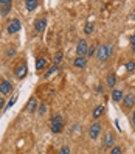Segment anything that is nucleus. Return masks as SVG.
<instances>
[{
  "mask_svg": "<svg viewBox=\"0 0 135 154\" xmlns=\"http://www.w3.org/2000/svg\"><path fill=\"white\" fill-rule=\"evenodd\" d=\"M112 51H113V45H112V44H103V45H100V47H98L95 56L100 59L101 62H104V61H107V59L110 58Z\"/></svg>",
  "mask_w": 135,
  "mask_h": 154,
  "instance_id": "f257e3e1",
  "label": "nucleus"
},
{
  "mask_svg": "<svg viewBox=\"0 0 135 154\" xmlns=\"http://www.w3.org/2000/svg\"><path fill=\"white\" fill-rule=\"evenodd\" d=\"M62 128H64V119L61 115H53L50 119V131L55 134H59Z\"/></svg>",
  "mask_w": 135,
  "mask_h": 154,
  "instance_id": "f03ea898",
  "label": "nucleus"
},
{
  "mask_svg": "<svg viewBox=\"0 0 135 154\" xmlns=\"http://www.w3.org/2000/svg\"><path fill=\"white\" fill-rule=\"evenodd\" d=\"M101 131H103L101 123H100V122H93L92 125H90V128H88L90 139H92V140H98V137L101 135Z\"/></svg>",
  "mask_w": 135,
  "mask_h": 154,
  "instance_id": "7ed1b4c3",
  "label": "nucleus"
},
{
  "mask_svg": "<svg viewBox=\"0 0 135 154\" xmlns=\"http://www.w3.org/2000/svg\"><path fill=\"white\" fill-rule=\"evenodd\" d=\"M88 53V42L86 39H81L76 45V55L78 58H86Z\"/></svg>",
  "mask_w": 135,
  "mask_h": 154,
  "instance_id": "20e7f679",
  "label": "nucleus"
},
{
  "mask_svg": "<svg viewBox=\"0 0 135 154\" xmlns=\"http://www.w3.org/2000/svg\"><path fill=\"white\" fill-rule=\"evenodd\" d=\"M11 92H13L11 81H8V79H2V81H0V94H2V95H10Z\"/></svg>",
  "mask_w": 135,
  "mask_h": 154,
  "instance_id": "39448f33",
  "label": "nucleus"
},
{
  "mask_svg": "<svg viewBox=\"0 0 135 154\" xmlns=\"http://www.w3.org/2000/svg\"><path fill=\"white\" fill-rule=\"evenodd\" d=\"M103 143H104V146L106 148H113V143H115V134L112 131H106L104 134V137H103Z\"/></svg>",
  "mask_w": 135,
  "mask_h": 154,
  "instance_id": "423d86ee",
  "label": "nucleus"
},
{
  "mask_svg": "<svg viewBox=\"0 0 135 154\" xmlns=\"http://www.w3.org/2000/svg\"><path fill=\"white\" fill-rule=\"evenodd\" d=\"M6 31L10 33V34H14V33H17V31H20V20H19V19H11V22L8 23Z\"/></svg>",
  "mask_w": 135,
  "mask_h": 154,
  "instance_id": "0eeeda50",
  "label": "nucleus"
},
{
  "mask_svg": "<svg viewBox=\"0 0 135 154\" xmlns=\"http://www.w3.org/2000/svg\"><path fill=\"white\" fill-rule=\"evenodd\" d=\"M11 8H13L11 0H0V14L2 16H6L8 13L11 11Z\"/></svg>",
  "mask_w": 135,
  "mask_h": 154,
  "instance_id": "6e6552de",
  "label": "nucleus"
},
{
  "mask_svg": "<svg viewBox=\"0 0 135 154\" xmlns=\"http://www.w3.org/2000/svg\"><path fill=\"white\" fill-rule=\"evenodd\" d=\"M123 106L126 109H130L135 106V94H126L123 98Z\"/></svg>",
  "mask_w": 135,
  "mask_h": 154,
  "instance_id": "1a4fd4ad",
  "label": "nucleus"
},
{
  "mask_svg": "<svg viewBox=\"0 0 135 154\" xmlns=\"http://www.w3.org/2000/svg\"><path fill=\"white\" fill-rule=\"evenodd\" d=\"M14 75L19 78V79H23V78H25V75H26V64H25V62H20V64L16 66Z\"/></svg>",
  "mask_w": 135,
  "mask_h": 154,
  "instance_id": "9d476101",
  "label": "nucleus"
},
{
  "mask_svg": "<svg viewBox=\"0 0 135 154\" xmlns=\"http://www.w3.org/2000/svg\"><path fill=\"white\" fill-rule=\"evenodd\" d=\"M45 26H47V19H45V17H39V19H36V22H34V31L36 33L45 31Z\"/></svg>",
  "mask_w": 135,
  "mask_h": 154,
  "instance_id": "9b49d317",
  "label": "nucleus"
},
{
  "mask_svg": "<svg viewBox=\"0 0 135 154\" xmlns=\"http://www.w3.org/2000/svg\"><path fill=\"white\" fill-rule=\"evenodd\" d=\"M112 100L115 103H120V101H123V98H124V95H123V90H118V89H113L112 90Z\"/></svg>",
  "mask_w": 135,
  "mask_h": 154,
  "instance_id": "f8f14e48",
  "label": "nucleus"
},
{
  "mask_svg": "<svg viewBox=\"0 0 135 154\" xmlns=\"http://www.w3.org/2000/svg\"><path fill=\"white\" fill-rule=\"evenodd\" d=\"M23 5H25V8H26L28 11H34L36 8L39 6V2H38V0H25Z\"/></svg>",
  "mask_w": 135,
  "mask_h": 154,
  "instance_id": "ddd939ff",
  "label": "nucleus"
},
{
  "mask_svg": "<svg viewBox=\"0 0 135 154\" xmlns=\"http://www.w3.org/2000/svg\"><path fill=\"white\" fill-rule=\"evenodd\" d=\"M36 109H38V101H36L34 97H31L28 100V103H26V111H28V112H34Z\"/></svg>",
  "mask_w": 135,
  "mask_h": 154,
  "instance_id": "4468645a",
  "label": "nucleus"
},
{
  "mask_svg": "<svg viewBox=\"0 0 135 154\" xmlns=\"http://www.w3.org/2000/svg\"><path fill=\"white\" fill-rule=\"evenodd\" d=\"M47 64H48V62H47V59H45V58H38V59H36V70H44L45 67H47Z\"/></svg>",
  "mask_w": 135,
  "mask_h": 154,
  "instance_id": "2eb2a0df",
  "label": "nucleus"
},
{
  "mask_svg": "<svg viewBox=\"0 0 135 154\" xmlns=\"http://www.w3.org/2000/svg\"><path fill=\"white\" fill-rule=\"evenodd\" d=\"M73 66H75L76 69H84V67L87 66V58H76V59L73 61Z\"/></svg>",
  "mask_w": 135,
  "mask_h": 154,
  "instance_id": "dca6fc26",
  "label": "nucleus"
},
{
  "mask_svg": "<svg viewBox=\"0 0 135 154\" xmlns=\"http://www.w3.org/2000/svg\"><path fill=\"white\" fill-rule=\"evenodd\" d=\"M106 84L109 86V87H113V86L116 84V75H115V73H109V75H107Z\"/></svg>",
  "mask_w": 135,
  "mask_h": 154,
  "instance_id": "f3484780",
  "label": "nucleus"
},
{
  "mask_svg": "<svg viewBox=\"0 0 135 154\" xmlns=\"http://www.w3.org/2000/svg\"><path fill=\"white\" fill-rule=\"evenodd\" d=\"M104 114V106L103 104H100V106H96L95 109H93V112H92V115H93V119H100V117Z\"/></svg>",
  "mask_w": 135,
  "mask_h": 154,
  "instance_id": "a211bd4d",
  "label": "nucleus"
},
{
  "mask_svg": "<svg viewBox=\"0 0 135 154\" xmlns=\"http://www.w3.org/2000/svg\"><path fill=\"white\" fill-rule=\"evenodd\" d=\"M58 70H59V69H58V66H53V67H50V70H47V73L44 75V78H45V79H48V78H50L53 73H56Z\"/></svg>",
  "mask_w": 135,
  "mask_h": 154,
  "instance_id": "6ab92c4d",
  "label": "nucleus"
},
{
  "mask_svg": "<svg viewBox=\"0 0 135 154\" xmlns=\"http://www.w3.org/2000/svg\"><path fill=\"white\" fill-rule=\"evenodd\" d=\"M84 33H86V34H92V33H93V23H92V22L86 23V26H84Z\"/></svg>",
  "mask_w": 135,
  "mask_h": 154,
  "instance_id": "aec40b11",
  "label": "nucleus"
},
{
  "mask_svg": "<svg viewBox=\"0 0 135 154\" xmlns=\"http://www.w3.org/2000/svg\"><path fill=\"white\" fill-rule=\"evenodd\" d=\"M53 62H55V66H59L61 62H62V53H61V51L55 55V58H53Z\"/></svg>",
  "mask_w": 135,
  "mask_h": 154,
  "instance_id": "412c9836",
  "label": "nucleus"
},
{
  "mask_svg": "<svg viewBox=\"0 0 135 154\" xmlns=\"http://www.w3.org/2000/svg\"><path fill=\"white\" fill-rule=\"evenodd\" d=\"M126 70H128V72H134L135 70V62L134 61H129L128 64H126Z\"/></svg>",
  "mask_w": 135,
  "mask_h": 154,
  "instance_id": "4be33fe9",
  "label": "nucleus"
},
{
  "mask_svg": "<svg viewBox=\"0 0 135 154\" xmlns=\"http://www.w3.org/2000/svg\"><path fill=\"white\" fill-rule=\"evenodd\" d=\"M110 154H123V148L121 146H113L110 149Z\"/></svg>",
  "mask_w": 135,
  "mask_h": 154,
  "instance_id": "5701e85b",
  "label": "nucleus"
},
{
  "mask_svg": "<svg viewBox=\"0 0 135 154\" xmlns=\"http://www.w3.org/2000/svg\"><path fill=\"white\" fill-rule=\"evenodd\" d=\"M16 100H17V97H13V98L10 100V101H8V104H6V107H5V111H8L10 107H13V104L16 103Z\"/></svg>",
  "mask_w": 135,
  "mask_h": 154,
  "instance_id": "b1692460",
  "label": "nucleus"
},
{
  "mask_svg": "<svg viewBox=\"0 0 135 154\" xmlns=\"http://www.w3.org/2000/svg\"><path fill=\"white\" fill-rule=\"evenodd\" d=\"M59 154H70V148L67 146V145H65V146H62L59 149Z\"/></svg>",
  "mask_w": 135,
  "mask_h": 154,
  "instance_id": "393cba45",
  "label": "nucleus"
},
{
  "mask_svg": "<svg viewBox=\"0 0 135 154\" xmlns=\"http://www.w3.org/2000/svg\"><path fill=\"white\" fill-rule=\"evenodd\" d=\"M13 55H16V48H8V50H6V56L10 58V56H13Z\"/></svg>",
  "mask_w": 135,
  "mask_h": 154,
  "instance_id": "a878e982",
  "label": "nucleus"
},
{
  "mask_svg": "<svg viewBox=\"0 0 135 154\" xmlns=\"http://www.w3.org/2000/svg\"><path fill=\"white\" fill-rule=\"evenodd\" d=\"M45 111H47L45 104H39V114H40V115H44V114H45Z\"/></svg>",
  "mask_w": 135,
  "mask_h": 154,
  "instance_id": "bb28decb",
  "label": "nucleus"
},
{
  "mask_svg": "<svg viewBox=\"0 0 135 154\" xmlns=\"http://www.w3.org/2000/svg\"><path fill=\"white\" fill-rule=\"evenodd\" d=\"M130 47H132V50L135 51V34L130 38Z\"/></svg>",
  "mask_w": 135,
  "mask_h": 154,
  "instance_id": "cd10ccee",
  "label": "nucleus"
},
{
  "mask_svg": "<svg viewBox=\"0 0 135 154\" xmlns=\"http://www.w3.org/2000/svg\"><path fill=\"white\" fill-rule=\"evenodd\" d=\"M87 55H88V56H93V55H95V47H90V48H88V53H87Z\"/></svg>",
  "mask_w": 135,
  "mask_h": 154,
  "instance_id": "c85d7f7f",
  "label": "nucleus"
},
{
  "mask_svg": "<svg viewBox=\"0 0 135 154\" xmlns=\"http://www.w3.org/2000/svg\"><path fill=\"white\" fill-rule=\"evenodd\" d=\"M3 106H5V100H3L2 97H0V111L3 109Z\"/></svg>",
  "mask_w": 135,
  "mask_h": 154,
  "instance_id": "c756f323",
  "label": "nucleus"
},
{
  "mask_svg": "<svg viewBox=\"0 0 135 154\" xmlns=\"http://www.w3.org/2000/svg\"><path fill=\"white\" fill-rule=\"evenodd\" d=\"M132 123H134V125H135V111H134V112H132Z\"/></svg>",
  "mask_w": 135,
  "mask_h": 154,
  "instance_id": "7c9ffc66",
  "label": "nucleus"
}]
</instances>
